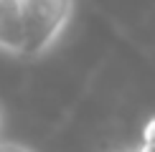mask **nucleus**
<instances>
[{"mask_svg":"<svg viewBox=\"0 0 155 152\" xmlns=\"http://www.w3.org/2000/svg\"><path fill=\"white\" fill-rule=\"evenodd\" d=\"M117 152H127V150H117Z\"/></svg>","mask_w":155,"mask_h":152,"instance_id":"0eeeda50","label":"nucleus"},{"mask_svg":"<svg viewBox=\"0 0 155 152\" xmlns=\"http://www.w3.org/2000/svg\"><path fill=\"white\" fill-rule=\"evenodd\" d=\"M140 142L143 144H155V117H150L143 124V135H140Z\"/></svg>","mask_w":155,"mask_h":152,"instance_id":"7ed1b4c3","label":"nucleus"},{"mask_svg":"<svg viewBox=\"0 0 155 152\" xmlns=\"http://www.w3.org/2000/svg\"><path fill=\"white\" fill-rule=\"evenodd\" d=\"M0 152H33V150H28L21 142H3L0 139Z\"/></svg>","mask_w":155,"mask_h":152,"instance_id":"20e7f679","label":"nucleus"},{"mask_svg":"<svg viewBox=\"0 0 155 152\" xmlns=\"http://www.w3.org/2000/svg\"><path fill=\"white\" fill-rule=\"evenodd\" d=\"M0 132H3V114H0Z\"/></svg>","mask_w":155,"mask_h":152,"instance_id":"423d86ee","label":"nucleus"},{"mask_svg":"<svg viewBox=\"0 0 155 152\" xmlns=\"http://www.w3.org/2000/svg\"><path fill=\"white\" fill-rule=\"evenodd\" d=\"M23 23L18 0H0V51L8 56H23Z\"/></svg>","mask_w":155,"mask_h":152,"instance_id":"f03ea898","label":"nucleus"},{"mask_svg":"<svg viewBox=\"0 0 155 152\" xmlns=\"http://www.w3.org/2000/svg\"><path fill=\"white\" fill-rule=\"evenodd\" d=\"M135 152H155V144H143V142H140V147Z\"/></svg>","mask_w":155,"mask_h":152,"instance_id":"39448f33","label":"nucleus"},{"mask_svg":"<svg viewBox=\"0 0 155 152\" xmlns=\"http://www.w3.org/2000/svg\"><path fill=\"white\" fill-rule=\"evenodd\" d=\"M23 23V56L36 61L54 51L74 15V0H18Z\"/></svg>","mask_w":155,"mask_h":152,"instance_id":"f257e3e1","label":"nucleus"}]
</instances>
